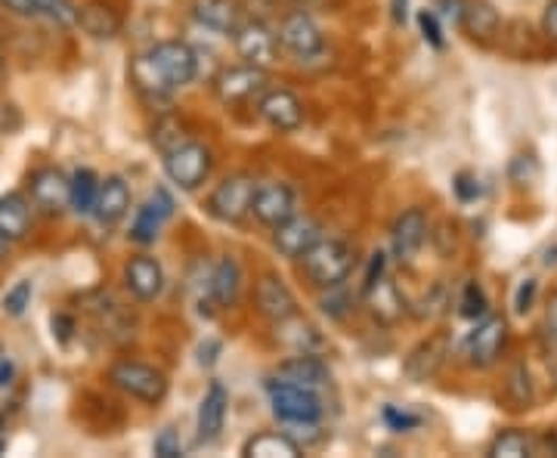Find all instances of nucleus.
<instances>
[{"instance_id": "1", "label": "nucleus", "mask_w": 557, "mask_h": 458, "mask_svg": "<svg viewBox=\"0 0 557 458\" xmlns=\"http://www.w3.org/2000/svg\"><path fill=\"white\" fill-rule=\"evenodd\" d=\"M199 75V53L186 40H159L131 62V84L139 97L171 100Z\"/></svg>"}, {"instance_id": "2", "label": "nucleus", "mask_w": 557, "mask_h": 458, "mask_svg": "<svg viewBox=\"0 0 557 458\" xmlns=\"http://www.w3.org/2000/svg\"><path fill=\"white\" fill-rule=\"evenodd\" d=\"M300 270L310 280V285H317L319 292L344 285V282L350 280V273L357 270V248L347 239H338V236H322L300 258Z\"/></svg>"}, {"instance_id": "3", "label": "nucleus", "mask_w": 557, "mask_h": 458, "mask_svg": "<svg viewBox=\"0 0 557 458\" xmlns=\"http://www.w3.org/2000/svg\"><path fill=\"white\" fill-rule=\"evenodd\" d=\"M106 379L112 387H119L124 397L137 399L143 406H161L168 391H171L168 375L149 362H139V359H115L109 366Z\"/></svg>"}, {"instance_id": "4", "label": "nucleus", "mask_w": 557, "mask_h": 458, "mask_svg": "<svg viewBox=\"0 0 557 458\" xmlns=\"http://www.w3.org/2000/svg\"><path fill=\"white\" fill-rule=\"evenodd\" d=\"M164 177L183 193H196L214 171V152L199 140H183L171 152H164Z\"/></svg>"}, {"instance_id": "5", "label": "nucleus", "mask_w": 557, "mask_h": 458, "mask_svg": "<svg viewBox=\"0 0 557 458\" xmlns=\"http://www.w3.org/2000/svg\"><path fill=\"white\" fill-rule=\"evenodd\" d=\"M255 189L258 180L251 174H230L211 189V196L205 199V211L218 223H242L245 218H251Z\"/></svg>"}, {"instance_id": "6", "label": "nucleus", "mask_w": 557, "mask_h": 458, "mask_svg": "<svg viewBox=\"0 0 557 458\" xmlns=\"http://www.w3.org/2000/svg\"><path fill=\"white\" fill-rule=\"evenodd\" d=\"M267 394L273 416L285 424H300L313 428L322 419V399L313 387H298V384H282V381H267Z\"/></svg>"}, {"instance_id": "7", "label": "nucleus", "mask_w": 557, "mask_h": 458, "mask_svg": "<svg viewBox=\"0 0 557 458\" xmlns=\"http://www.w3.org/2000/svg\"><path fill=\"white\" fill-rule=\"evenodd\" d=\"M276 38L282 53H288L292 60L298 62L319 60L325 53V35H322L319 22L307 10H292L288 16H282Z\"/></svg>"}, {"instance_id": "8", "label": "nucleus", "mask_w": 557, "mask_h": 458, "mask_svg": "<svg viewBox=\"0 0 557 458\" xmlns=\"http://www.w3.org/2000/svg\"><path fill=\"white\" fill-rule=\"evenodd\" d=\"M28 201L44 218H60L72 208V177H65L60 168L44 164L28 174Z\"/></svg>"}, {"instance_id": "9", "label": "nucleus", "mask_w": 557, "mask_h": 458, "mask_svg": "<svg viewBox=\"0 0 557 458\" xmlns=\"http://www.w3.org/2000/svg\"><path fill=\"white\" fill-rule=\"evenodd\" d=\"M505 344H508V319L486 313L478 319L474 332L465 338V359L471 369H490L505 354Z\"/></svg>"}, {"instance_id": "10", "label": "nucleus", "mask_w": 557, "mask_h": 458, "mask_svg": "<svg viewBox=\"0 0 557 458\" xmlns=\"http://www.w3.org/2000/svg\"><path fill=\"white\" fill-rule=\"evenodd\" d=\"M233 47L242 62L267 69V72L276 65L278 53H282L276 32L263 20H242L239 28L233 32Z\"/></svg>"}, {"instance_id": "11", "label": "nucleus", "mask_w": 557, "mask_h": 458, "mask_svg": "<svg viewBox=\"0 0 557 458\" xmlns=\"http://www.w3.org/2000/svg\"><path fill=\"white\" fill-rule=\"evenodd\" d=\"M295 214H298V189L292 183H282V180L258 183L255 201H251V218L258 220L260 226L273 230Z\"/></svg>"}, {"instance_id": "12", "label": "nucleus", "mask_w": 557, "mask_h": 458, "mask_svg": "<svg viewBox=\"0 0 557 458\" xmlns=\"http://www.w3.org/2000/svg\"><path fill=\"white\" fill-rule=\"evenodd\" d=\"M214 97H218L223 106H245V102L258 100L260 94L267 90V69H258V65H230L223 69L218 78H214Z\"/></svg>"}, {"instance_id": "13", "label": "nucleus", "mask_w": 557, "mask_h": 458, "mask_svg": "<svg viewBox=\"0 0 557 458\" xmlns=\"http://www.w3.org/2000/svg\"><path fill=\"white\" fill-rule=\"evenodd\" d=\"M258 119L276 134H295L304 124V102L288 87H267L258 97Z\"/></svg>"}, {"instance_id": "14", "label": "nucleus", "mask_w": 557, "mask_h": 458, "mask_svg": "<svg viewBox=\"0 0 557 458\" xmlns=\"http://www.w3.org/2000/svg\"><path fill=\"white\" fill-rule=\"evenodd\" d=\"M322 236H325L322 223L313 214H300L298 211L295 218L273 226V248L285 260H300Z\"/></svg>"}, {"instance_id": "15", "label": "nucleus", "mask_w": 557, "mask_h": 458, "mask_svg": "<svg viewBox=\"0 0 557 458\" xmlns=\"http://www.w3.org/2000/svg\"><path fill=\"white\" fill-rule=\"evenodd\" d=\"M121 280H124V288L131 298L139 300V304H152L164 292V267L152 255H134L124 263Z\"/></svg>"}, {"instance_id": "16", "label": "nucleus", "mask_w": 557, "mask_h": 458, "mask_svg": "<svg viewBox=\"0 0 557 458\" xmlns=\"http://www.w3.org/2000/svg\"><path fill=\"white\" fill-rule=\"evenodd\" d=\"M428 233H431V223H428L424 208L412 205V208L399 211L397 220H394V226H391V248H394V258L403 260V263H409V260L416 258L418 251L424 248Z\"/></svg>"}, {"instance_id": "17", "label": "nucleus", "mask_w": 557, "mask_h": 458, "mask_svg": "<svg viewBox=\"0 0 557 458\" xmlns=\"http://www.w3.org/2000/svg\"><path fill=\"white\" fill-rule=\"evenodd\" d=\"M255 307H258L260 317L270 319V322H282V319L300 313L292 285L282 280L278 273H263L255 282Z\"/></svg>"}, {"instance_id": "18", "label": "nucleus", "mask_w": 557, "mask_h": 458, "mask_svg": "<svg viewBox=\"0 0 557 458\" xmlns=\"http://www.w3.org/2000/svg\"><path fill=\"white\" fill-rule=\"evenodd\" d=\"M226 412H230V391L223 387V381H211L199 403V416H196V443L199 446L218 443L223 424H226Z\"/></svg>"}, {"instance_id": "19", "label": "nucleus", "mask_w": 557, "mask_h": 458, "mask_svg": "<svg viewBox=\"0 0 557 458\" xmlns=\"http://www.w3.org/2000/svg\"><path fill=\"white\" fill-rule=\"evenodd\" d=\"M81 32L94 40H112L119 38L124 28V16L112 0H87L78 7V20H75Z\"/></svg>"}, {"instance_id": "20", "label": "nucleus", "mask_w": 557, "mask_h": 458, "mask_svg": "<svg viewBox=\"0 0 557 458\" xmlns=\"http://www.w3.org/2000/svg\"><path fill=\"white\" fill-rule=\"evenodd\" d=\"M362 300H366L369 317L375 319L379 325H384V329H394L399 319L409 313V304H406L403 292L397 288V282H391L387 276L375 282L372 288H366Z\"/></svg>"}, {"instance_id": "21", "label": "nucleus", "mask_w": 557, "mask_h": 458, "mask_svg": "<svg viewBox=\"0 0 557 458\" xmlns=\"http://www.w3.org/2000/svg\"><path fill=\"white\" fill-rule=\"evenodd\" d=\"M189 16L199 22L201 28L214 35H226V38H233V32L245 20L239 0H189Z\"/></svg>"}, {"instance_id": "22", "label": "nucleus", "mask_w": 557, "mask_h": 458, "mask_svg": "<svg viewBox=\"0 0 557 458\" xmlns=\"http://www.w3.org/2000/svg\"><path fill=\"white\" fill-rule=\"evenodd\" d=\"M273 381H282V384H298V387H325L332 381V372L329 366L319 359V354H292L288 359H282L273 372Z\"/></svg>"}, {"instance_id": "23", "label": "nucleus", "mask_w": 557, "mask_h": 458, "mask_svg": "<svg viewBox=\"0 0 557 458\" xmlns=\"http://www.w3.org/2000/svg\"><path fill=\"white\" fill-rule=\"evenodd\" d=\"M131 211V186L127 180L112 174L100 183V196H97V205H94V218L100 226H115L121 220L127 218Z\"/></svg>"}, {"instance_id": "24", "label": "nucleus", "mask_w": 557, "mask_h": 458, "mask_svg": "<svg viewBox=\"0 0 557 458\" xmlns=\"http://www.w3.org/2000/svg\"><path fill=\"white\" fill-rule=\"evenodd\" d=\"M443 359H446V338H443V335H434V338L421 341V344H416V347L409 350V357L403 362V375L409 381H416V384H421V381L437 375Z\"/></svg>"}, {"instance_id": "25", "label": "nucleus", "mask_w": 557, "mask_h": 458, "mask_svg": "<svg viewBox=\"0 0 557 458\" xmlns=\"http://www.w3.org/2000/svg\"><path fill=\"white\" fill-rule=\"evenodd\" d=\"M32 220H35V208H32V201H28L25 193H7V196H0V233L7 239H28Z\"/></svg>"}, {"instance_id": "26", "label": "nucleus", "mask_w": 557, "mask_h": 458, "mask_svg": "<svg viewBox=\"0 0 557 458\" xmlns=\"http://www.w3.org/2000/svg\"><path fill=\"white\" fill-rule=\"evenodd\" d=\"M276 329V341L282 347H288L292 354H319L325 347V341L319 335V329L313 322L295 313V317L282 319V322H273Z\"/></svg>"}, {"instance_id": "27", "label": "nucleus", "mask_w": 557, "mask_h": 458, "mask_svg": "<svg viewBox=\"0 0 557 458\" xmlns=\"http://www.w3.org/2000/svg\"><path fill=\"white\" fill-rule=\"evenodd\" d=\"M242 263L233 255H223V258L211 267V276H208V285H211V298L218 307H236L242 292Z\"/></svg>"}, {"instance_id": "28", "label": "nucleus", "mask_w": 557, "mask_h": 458, "mask_svg": "<svg viewBox=\"0 0 557 458\" xmlns=\"http://www.w3.org/2000/svg\"><path fill=\"white\" fill-rule=\"evenodd\" d=\"M242 456L245 458H300L304 456V449H300L298 440H292L288 434L263 431V434H255V437L245 440Z\"/></svg>"}, {"instance_id": "29", "label": "nucleus", "mask_w": 557, "mask_h": 458, "mask_svg": "<svg viewBox=\"0 0 557 458\" xmlns=\"http://www.w3.org/2000/svg\"><path fill=\"white\" fill-rule=\"evenodd\" d=\"M458 25L465 28V35H468V38L490 40L498 32L502 16H498L496 7H493V3H486V0H468Z\"/></svg>"}, {"instance_id": "30", "label": "nucleus", "mask_w": 557, "mask_h": 458, "mask_svg": "<svg viewBox=\"0 0 557 458\" xmlns=\"http://www.w3.org/2000/svg\"><path fill=\"white\" fill-rule=\"evenodd\" d=\"M100 183L102 180L97 177V171H90V168H78L72 174V211L78 218L94 214V205H97V196H100Z\"/></svg>"}, {"instance_id": "31", "label": "nucleus", "mask_w": 557, "mask_h": 458, "mask_svg": "<svg viewBox=\"0 0 557 458\" xmlns=\"http://www.w3.org/2000/svg\"><path fill=\"white\" fill-rule=\"evenodd\" d=\"M490 458H527L533 456V440L523 431H502L493 437V443L486 446Z\"/></svg>"}, {"instance_id": "32", "label": "nucleus", "mask_w": 557, "mask_h": 458, "mask_svg": "<svg viewBox=\"0 0 557 458\" xmlns=\"http://www.w3.org/2000/svg\"><path fill=\"white\" fill-rule=\"evenodd\" d=\"M490 313V298L483 292V285L478 280L465 282L461 288V298H458V317L468 319V322H478Z\"/></svg>"}, {"instance_id": "33", "label": "nucleus", "mask_w": 557, "mask_h": 458, "mask_svg": "<svg viewBox=\"0 0 557 458\" xmlns=\"http://www.w3.org/2000/svg\"><path fill=\"white\" fill-rule=\"evenodd\" d=\"M161 223H164V218L146 201L137 211L134 223H131V239L137 242V245H152L161 236Z\"/></svg>"}, {"instance_id": "34", "label": "nucleus", "mask_w": 557, "mask_h": 458, "mask_svg": "<svg viewBox=\"0 0 557 458\" xmlns=\"http://www.w3.org/2000/svg\"><path fill=\"white\" fill-rule=\"evenodd\" d=\"M505 397L515 403V409H530V403H533V384H530V372H527L523 362H518V366L508 372Z\"/></svg>"}, {"instance_id": "35", "label": "nucleus", "mask_w": 557, "mask_h": 458, "mask_svg": "<svg viewBox=\"0 0 557 458\" xmlns=\"http://www.w3.org/2000/svg\"><path fill=\"white\" fill-rule=\"evenodd\" d=\"M319 310H322L329 319H344L350 310H354V298L344 292V285L325 288V295L319 298Z\"/></svg>"}, {"instance_id": "36", "label": "nucleus", "mask_w": 557, "mask_h": 458, "mask_svg": "<svg viewBox=\"0 0 557 458\" xmlns=\"http://www.w3.org/2000/svg\"><path fill=\"white\" fill-rule=\"evenodd\" d=\"M32 295H35V285L28 280L16 282L7 295H3V313L10 317H22L28 307H32Z\"/></svg>"}, {"instance_id": "37", "label": "nucleus", "mask_w": 557, "mask_h": 458, "mask_svg": "<svg viewBox=\"0 0 557 458\" xmlns=\"http://www.w3.org/2000/svg\"><path fill=\"white\" fill-rule=\"evenodd\" d=\"M186 140L183 137V124H177V119H161L156 127H152V143L161 149V156L164 152H171L174 146Z\"/></svg>"}, {"instance_id": "38", "label": "nucleus", "mask_w": 557, "mask_h": 458, "mask_svg": "<svg viewBox=\"0 0 557 458\" xmlns=\"http://www.w3.org/2000/svg\"><path fill=\"white\" fill-rule=\"evenodd\" d=\"M381 419H384V424H387V428H391L394 434H409V431L421 428V416H412V412H406V409H397V406H384Z\"/></svg>"}, {"instance_id": "39", "label": "nucleus", "mask_w": 557, "mask_h": 458, "mask_svg": "<svg viewBox=\"0 0 557 458\" xmlns=\"http://www.w3.org/2000/svg\"><path fill=\"white\" fill-rule=\"evenodd\" d=\"M418 32H421V38L428 40L434 50H443V47H446L443 28H440V16L434 10H421V13H418Z\"/></svg>"}, {"instance_id": "40", "label": "nucleus", "mask_w": 557, "mask_h": 458, "mask_svg": "<svg viewBox=\"0 0 557 458\" xmlns=\"http://www.w3.org/2000/svg\"><path fill=\"white\" fill-rule=\"evenodd\" d=\"M38 3L40 13L60 25H75L78 20V7H72V0H38Z\"/></svg>"}, {"instance_id": "41", "label": "nucleus", "mask_w": 557, "mask_h": 458, "mask_svg": "<svg viewBox=\"0 0 557 458\" xmlns=\"http://www.w3.org/2000/svg\"><path fill=\"white\" fill-rule=\"evenodd\" d=\"M152 453L159 458H180L183 456V443H180L177 431L174 428H164L156 443H152Z\"/></svg>"}, {"instance_id": "42", "label": "nucleus", "mask_w": 557, "mask_h": 458, "mask_svg": "<svg viewBox=\"0 0 557 458\" xmlns=\"http://www.w3.org/2000/svg\"><path fill=\"white\" fill-rule=\"evenodd\" d=\"M0 10H7L10 16H20V20H40V3L38 0H0Z\"/></svg>"}, {"instance_id": "43", "label": "nucleus", "mask_w": 557, "mask_h": 458, "mask_svg": "<svg viewBox=\"0 0 557 458\" xmlns=\"http://www.w3.org/2000/svg\"><path fill=\"white\" fill-rule=\"evenodd\" d=\"M384 276H387V255H384V251H372L369 267H366V276H362V292L372 288V285L384 280Z\"/></svg>"}, {"instance_id": "44", "label": "nucleus", "mask_w": 557, "mask_h": 458, "mask_svg": "<svg viewBox=\"0 0 557 458\" xmlns=\"http://www.w3.org/2000/svg\"><path fill=\"white\" fill-rule=\"evenodd\" d=\"M539 292V282L536 280H523L520 282L518 295H515V313L518 317H527L530 310H533V300H536Z\"/></svg>"}, {"instance_id": "45", "label": "nucleus", "mask_w": 557, "mask_h": 458, "mask_svg": "<svg viewBox=\"0 0 557 458\" xmlns=\"http://www.w3.org/2000/svg\"><path fill=\"white\" fill-rule=\"evenodd\" d=\"M453 189H456L458 201L480 199V183L478 177H471V174H458L456 183H453Z\"/></svg>"}, {"instance_id": "46", "label": "nucleus", "mask_w": 557, "mask_h": 458, "mask_svg": "<svg viewBox=\"0 0 557 458\" xmlns=\"http://www.w3.org/2000/svg\"><path fill=\"white\" fill-rule=\"evenodd\" d=\"M149 205H152V208H156V211H159L164 220L174 218V196H171V193H168L164 186H159V189H156V193L149 196Z\"/></svg>"}, {"instance_id": "47", "label": "nucleus", "mask_w": 557, "mask_h": 458, "mask_svg": "<svg viewBox=\"0 0 557 458\" xmlns=\"http://www.w3.org/2000/svg\"><path fill=\"white\" fill-rule=\"evenodd\" d=\"M75 335V319L69 317V313H57L53 317V338L60 341V344H69Z\"/></svg>"}, {"instance_id": "48", "label": "nucleus", "mask_w": 557, "mask_h": 458, "mask_svg": "<svg viewBox=\"0 0 557 458\" xmlns=\"http://www.w3.org/2000/svg\"><path fill=\"white\" fill-rule=\"evenodd\" d=\"M465 3L468 0H437V16H443V20H453L458 25L461 22V13H465Z\"/></svg>"}, {"instance_id": "49", "label": "nucleus", "mask_w": 557, "mask_h": 458, "mask_svg": "<svg viewBox=\"0 0 557 458\" xmlns=\"http://www.w3.org/2000/svg\"><path fill=\"white\" fill-rule=\"evenodd\" d=\"M545 332L557 347V292H552V298L545 304Z\"/></svg>"}, {"instance_id": "50", "label": "nucleus", "mask_w": 557, "mask_h": 458, "mask_svg": "<svg viewBox=\"0 0 557 458\" xmlns=\"http://www.w3.org/2000/svg\"><path fill=\"white\" fill-rule=\"evenodd\" d=\"M220 350H223V344H220V341H205V344L199 347V366L211 369V366L220 359Z\"/></svg>"}, {"instance_id": "51", "label": "nucleus", "mask_w": 557, "mask_h": 458, "mask_svg": "<svg viewBox=\"0 0 557 458\" xmlns=\"http://www.w3.org/2000/svg\"><path fill=\"white\" fill-rule=\"evenodd\" d=\"M542 32L552 40H557V0L545 3V13H542Z\"/></svg>"}, {"instance_id": "52", "label": "nucleus", "mask_w": 557, "mask_h": 458, "mask_svg": "<svg viewBox=\"0 0 557 458\" xmlns=\"http://www.w3.org/2000/svg\"><path fill=\"white\" fill-rule=\"evenodd\" d=\"M409 7H412V0H391V16L397 25H406L409 20Z\"/></svg>"}, {"instance_id": "53", "label": "nucleus", "mask_w": 557, "mask_h": 458, "mask_svg": "<svg viewBox=\"0 0 557 458\" xmlns=\"http://www.w3.org/2000/svg\"><path fill=\"white\" fill-rule=\"evenodd\" d=\"M10 251H13V242H10L7 236H3V233H0V267H3L7 260H10Z\"/></svg>"}, {"instance_id": "54", "label": "nucleus", "mask_w": 557, "mask_h": 458, "mask_svg": "<svg viewBox=\"0 0 557 458\" xmlns=\"http://www.w3.org/2000/svg\"><path fill=\"white\" fill-rule=\"evenodd\" d=\"M0 428H3V416H0ZM3 446H7V440H3V431H0V453H3Z\"/></svg>"}, {"instance_id": "55", "label": "nucleus", "mask_w": 557, "mask_h": 458, "mask_svg": "<svg viewBox=\"0 0 557 458\" xmlns=\"http://www.w3.org/2000/svg\"><path fill=\"white\" fill-rule=\"evenodd\" d=\"M552 449H555V453H557V431H555V434H552Z\"/></svg>"}, {"instance_id": "56", "label": "nucleus", "mask_w": 557, "mask_h": 458, "mask_svg": "<svg viewBox=\"0 0 557 458\" xmlns=\"http://www.w3.org/2000/svg\"><path fill=\"white\" fill-rule=\"evenodd\" d=\"M3 69H7V62H3V53H0V75H3Z\"/></svg>"}, {"instance_id": "57", "label": "nucleus", "mask_w": 557, "mask_h": 458, "mask_svg": "<svg viewBox=\"0 0 557 458\" xmlns=\"http://www.w3.org/2000/svg\"><path fill=\"white\" fill-rule=\"evenodd\" d=\"M0 357H3V347H0Z\"/></svg>"}, {"instance_id": "58", "label": "nucleus", "mask_w": 557, "mask_h": 458, "mask_svg": "<svg viewBox=\"0 0 557 458\" xmlns=\"http://www.w3.org/2000/svg\"><path fill=\"white\" fill-rule=\"evenodd\" d=\"M0 28H3V20H0Z\"/></svg>"}, {"instance_id": "59", "label": "nucleus", "mask_w": 557, "mask_h": 458, "mask_svg": "<svg viewBox=\"0 0 557 458\" xmlns=\"http://www.w3.org/2000/svg\"><path fill=\"white\" fill-rule=\"evenodd\" d=\"M298 3H307V0H298Z\"/></svg>"}]
</instances>
